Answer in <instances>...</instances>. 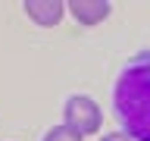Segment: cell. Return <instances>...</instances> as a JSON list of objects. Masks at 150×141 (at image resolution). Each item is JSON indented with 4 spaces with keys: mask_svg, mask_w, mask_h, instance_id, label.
<instances>
[{
    "mask_svg": "<svg viewBox=\"0 0 150 141\" xmlns=\"http://www.w3.org/2000/svg\"><path fill=\"white\" fill-rule=\"evenodd\" d=\"M22 9L41 25H56L66 13V3H59V0H25Z\"/></svg>",
    "mask_w": 150,
    "mask_h": 141,
    "instance_id": "cell-4",
    "label": "cell"
},
{
    "mask_svg": "<svg viewBox=\"0 0 150 141\" xmlns=\"http://www.w3.org/2000/svg\"><path fill=\"white\" fill-rule=\"evenodd\" d=\"M103 141H131V138H128V135H106Z\"/></svg>",
    "mask_w": 150,
    "mask_h": 141,
    "instance_id": "cell-6",
    "label": "cell"
},
{
    "mask_svg": "<svg viewBox=\"0 0 150 141\" xmlns=\"http://www.w3.org/2000/svg\"><path fill=\"white\" fill-rule=\"evenodd\" d=\"M112 107L131 141H150V53L134 56L122 69L112 91Z\"/></svg>",
    "mask_w": 150,
    "mask_h": 141,
    "instance_id": "cell-1",
    "label": "cell"
},
{
    "mask_svg": "<svg viewBox=\"0 0 150 141\" xmlns=\"http://www.w3.org/2000/svg\"><path fill=\"white\" fill-rule=\"evenodd\" d=\"M66 9H69L81 25H97V22H103V19L110 16L112 6L106 0H72V3H66Z\"/></svg>",
    "mask_w": 150,
    "mask_h": 141,
    "instance_id": "cell-3",
    "label": "cell"
},
{
    "mask_svg": "<svg viewBox=\"0 0 150 141\" xmlns=\"http://www.w3.org/2000/svg\"><path fill=\"white\" fill-rule=\"evenodd\" d=\"M44 141H81V135L75 129H69V125H56L44 135Z\"/></svg>",
    "mask_w": 150,
    "mask_h": 141,
    "instance_id": "cell-5",
    "label": "cell"
},
{
    "mask_svg": "<svg viewBox=\"0 0 150 141\" xmlns=\"http://www.w3.org/2000/svg\"><path fill=\"white\" fill-rule=\"evenodd\" d=\"M66 125L69 129H75L78 135H94V132L100 129V122H103V116H100V107L91 100V97H69L66 100Z\"/></svg>",
    "mask_w": 150,
    "mask_h": 141,
    "instance_id": "cell-2",
    "label": "cell"
}]
</instances>
